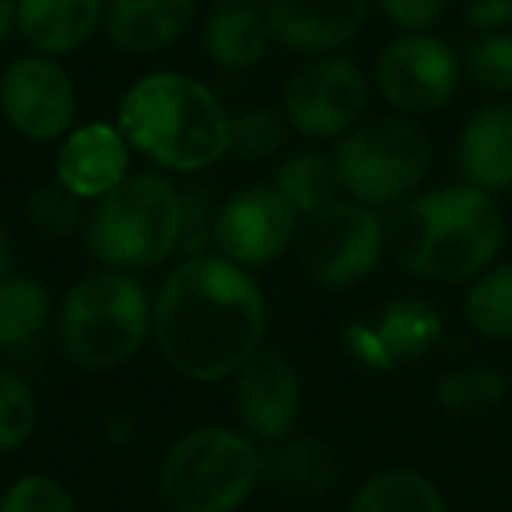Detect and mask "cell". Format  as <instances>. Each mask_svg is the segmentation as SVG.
<instances>
[{
    "label": "cell",
    "mask_w": 512,
    "mask_h": 512,
    "mask_svg": "<svg viewBox=\"0 0 512 512\" xmlns=\"http://www.w3.org/2000/svg\"><path fill=\"white\" fill-rule=\"evenodd\" d=\"M88 253L99 267L144 274L169 264L183 242V186L169 172H137L95 200L85 221Z\"/></svg>",
    "instance_id": "cell-5"
},
{
    "label": "cell",
    "mask_w": 512,
    "mask_h": 512,
    "mask_svg": "<svg viewBox=\"0 0 512 512\" xmlns=\"http://www.w3.org/2000/svg\"><path fill=\"white\" fill-rule=\"evenodd\" d=\"M214 221H218V200H214L211 186H183V242H179V253H211Z\"/></svg>",
    "instance_id": "cell-31"
},
{
    "label": "cell",
    "mask_w": 512,
    "mask_h": 512,
    "mask_svg": "<svg viewBox=\"0 0 512 512\" xmlns=\"http://www.w3.org/2000/svg\"><path fill=\"white\" fill-rule=\"evenodd\" d=\"M151 316L155 295H148L137 274L95 267L81 274L60 302V351L85 372H113L148 344Z\"/></svg>",
    "instance_id": "cell-4"
},
{
    "label": "cell",
    "mask_w": 512,
    "mask_h": 512,
    "mask_svg": "<svg viewBox=\"0 0 512 512\" xmlns=\"http://www.w3.org/2000/svg\"><path fill=\"white\" fill-rule=\"evenodd\" d=\"M369 109V78L348 57H309L285 81L281 113L295 134L309 141H337L358 127Z\"/></svg>",
    "instance_id": "cell-9"
},
{
    "label": "cell",
    "mask_w": 512,
    "mask_h": 512,
    "mask_svg": "<svg viewBox=\"0 0 512 512\" xmlns=\"http://www.w3.org/2000/svg\"><path fill=\"white\" fill-rule=\"evenodd\" d=\"M505 221L495 197L470 183L418 190L393 207L386 253L411 278L432 285L474 281L502 253Z\"/></svg>",
    "instance_id": "cell-2"
},
{
    "label": "cell",
    "mask_w": 512,
    "mask_h": 512,
    "mask_svg": "<svg viewBox=\"0 0 512 512\" xmlns=\"http://www.w3.org/2000/svg\"><path fill=\"white\" fill-rule=\"evenodd\" d=\"M0 113L18 137L32 144L64 141L78 116V92L57 57L29 53L0 74Z\"/></svg>",
    "instance_id": "cell-11"
},
{
    "label": "cell",
    "mask_w": 512,
    "mask_h": 512,
    "mask_svg": "<svg viewBox=\"0 0 512 512\" xmlns=\"http://www.w3.org/2000/svg\"><path fill=\"white\" fill-rule=\"evenodd\" d=\"M235 418L242 432L260 446L299 432L302 379L285 351L260 348L235 372Z\"/></svg>",
    "instance_id": "cell-13"
},
{
    "label": "cell",
    "mask_w": 512,
    "mask_h": 512,
    "mask_svg": "<svg viewBox=\"0 0 512 512\" xmlns=\"http://www.w3.org/2000/svg\"><path fill=\"white\" fill-rule=\"evenodd\" d=\"M15 274V242H11L8 228L0 225V285Z\"/></svg>",
    "instance_id": "cell-36"
},
{
    "label": "cell",
    "mask_w": 512,
    "mask_h": 512,
    "mask_svg": "<svg viewBox=\"0 0 512 512\" xmlns=\"http://www.w3.org/2000/svg\"><path fill=\"white\" fill-rule=\"evenodd\" d=\"M435 144L418 116H376L351 127L334 144L344 197L365 207H397L425 186Z\"/></svg>",
    "instance_id": "cell-7"
},
{
    "label": "cell",
    "mask_w": 512,
    "mask_h": 512,
    "mask_svg": "<svg viewBox=\"0 0 512 512\" xmlns=\"http://www.w3.org/2000/svg\"><path fill=\"white\" fill-rule=\"evenodd\" d=\"M22 214L43 239H71V235L85 232V221H88L85 200L74 197L57 179L36 186V190L25 197Z\"/></svg>",
    "instance_id": "cell-27"
},
{
    "label": "cell",
    "mask_w": 512,
    "mask_h": 512,
    "mask_svg": "<svg viewBox=\"0 0 512 512\" xmlns=\"http://www.w3.org/2000/svg\"><path fill=\"white\" fill-rule=\"evenodd\" d=\"M260 481L299 498H323L341 481V460L323 439L292 432L288 439L260 446Z\"/></svg>",
    "instance_id": "cell-18"
},
{
    "label": "cell",
    "mask_w": 512,
    "mask_h": 512,
    "mask_svg": "<svg viewBox=\"0 0 512 512\" xmlns=\"http://www.w3.org/2000/svg\"><path fill=\"white\" fill-rule=\"evenodd\" d=\"M302 218L271 186H242L218 204L214 253L228 256L246 271L274 264L299 239Z\"/></svg>",
    "instance_id": "cell-12"
},
{
    "label": "cell",
    "mask_w": 512,
    "mask_h": 512,
    "mask_svg": "<svg viewBox=\"0 0 512 512\" xmlns=\"http://www.w3.org/2000/svg\"><path fill=\"white\" fill-rule=\"evenodd\" d=\"M463 64L453 46L432 32H400L376 60V88L404 116L439 113L460 88Z\"/></svg>",
    "instance_id": "cell-10"
},
{
    "label": "cell",
    "mask_w": 512,
    "mask_h": 512,
    "mask_svg": "<svg viewBox=\"0 0 512 512\" xmlns=\"http://www.w3.org/2000/svg\"><path fill=\"white\" fill-rule=\"evenodd\" d=\"M348 512H449V505L439 484L421 470L386 467L358 484Z\"/></svg>",
    "instance_id": "cell-21"
},
{
    "label": "cell",
    "mask_w": 512,
    "mask_h": 512,
    "mask_svg": "<svg viewBox=\"0 0 512 512\" xmlns=\"http://www.w3.org/2000/svg\"><path fill=\"white\" fill-rule=\"evenodd\" d=\"M463 320L488 341H512V260L491 264L467 285Z\"/></svg>",
    "instance_id": "cell-24"
},
{
    "label": "cell",
    "mask_w": 512,
    "mask_h": 512,
    "mask_svg": "<svg viewBox=\"0 0 512 512\" xmlns=\"http://www.w3.org/2000/svg\"><path fill=\"white\" fill-rule=\"evenodd\" d=\"M204 53L221 71H253L274 46L264 8H214L200 32Z\"/></svg>",
    "instance_id": "cell-19"
},
{
    "label": "cell",
    "mask_w": 512,
    "mask_h": 512,
    "mask_svg": "<svg viewBox=\"0 0 512 512\" xmlns=\"http://www.w3.org/2000/svg\"><path fill=\"white\" fill-rule=\"evenodd\" d=\"M467 25L484 36V32H509L512 29V0H470L463 11Z\"/></svg>",
    "instance_id": "cell-34"
},
{
    "label": "cell",
    "mask_w": 512,
    "mask_h": 512,
    "mask_svg": "<svg viewBox=\"0 0 512 512\" xmlns=\"http://www.w3.org/2000/svg\"><path fill=\"white\" fill-rule=\"evenodd\" d=\"M0 512H81L78 498L50 474H25L0 495Z\"/></svg>",
    "instance_id": "cell-30"
},
{
    "label": "cell",
    "mask_w": 512,
    "mask_h": 512,
    "mask_svg": "<svg viewBox=\"0 0 512 512\" xmlns=\"http://www.w3.org/2000/svg\"><path fill=\"white\" fill-rule=\"evenodd\" d=\"M228 120L214 88L183 71L144 74L116 109L130 148L169 176H197L228 158Z\"/></svg>",
    "instance_id": "cell-3"
},
{
    "label": "cell",
    "mask_w": 512,
    "mask_h": 512,
    "mask_svg": "<svg viewBox=\"0 0 512 512\" xmlns=\"http://www.w3.org/2000/svg\"><path fill=\"white\" fill-rule=\"evenodd\" d=\"M211 8H264L267 0H207Z\"/></svg>",
    "instance_id": "cell-38"
},
{
    "label": "cell",
    "mask_w": 512,
    "mask_h": 512,
    "mask_svg": "<svg viewBox=\"0 0 512 512\" xmlns=\"http://www.w3.org/2000/svg\"><path fill=\"white\" fill-rule=\"evenodd\" d=\"M299 267L323 292H348L369 281L386 256V221L376 207L351 197H337L302 218L299 225Z\"/></svg>",
    "instance_id": "cell-8"
},
{
    "label": "cell",
    "mask_w": 512,
    "mask_h": 512,
    "mask_svg": "<svg viewBox=\"0 0 512 512\" xmlns=\"http://www.w3.org/2000/svg\"><path fill=\"white\" fill-rule=\"evenodd\" d=\"M390 25L400 32H428L442 15L449 0H372Z\"/></svg>",
    "instance_id": "cell-32"
},
{
    "label": "cell",
    "mask_w": 512,
    "mask_h": 512,
    "mask_svg": "<svg viewBox=\"0 0 512 512\" xmlns=\"http://www.w3.org/2000/svg\"><path fill=\"white\" fill-rule=\"evenodd\" d=\"M456 165L463 183L491 197L512 190V102H488L467 116L456 137Z\"/></svg>",
    "instance_id": "cell-16"
},
{
    "label": "cell",
    "mask_w": 512,
    "mask_h": 512,
    "mask_svg": "<svg viewBox=\"0 0 512 512\" xmlns=\"http://www.w3.org/2000/svg\"><path fill=\"white\" fill-rule=\"evenodd\" d=\"M18 22V0H0V46L8 43V36L15 32Z\"/></svg>",
    "instance_id": "cell-37"
},
{
    "label": "cell",
    "mask_w": 512,
    "mask_h": 512,
    "mask_svg": "<svg viewBox=\"0 0 512 512\" xmlns=\"http://www.w3.org/2000/svg\"><path fill=\"white\" fill-rule=\"evenodd\" d=\"M463 74L488 95H512V32H484L463 53Z\"/></svg>",
    "instance_id": "cell-29"
},
{
    "label": "cell",
    "mask_w": 512,
    "mask_h": 512,
    "mask_svg": "<svg viewBox=\"0 0 512 512\" xmlns=\"http://www.w3.org/2000/svg\"><path fill=\"white\" fill-rule=\"evenodd\" d=\"M109 0H18L15 32L32 53L71 57L106 22Z\"/></svg>",
    "instance_id": "cell-17"
},
{
    "label": "cell",
    "mask_w": 512,
    "mask_h": 512,
    "mask_svg": "<svg viewBox=\"0 0 512 512\" xmlns=\"http://www.w3.org/2000/svg\"><path fill=\"white\" fill-rule=\"evenodd\" d=\"M288 130L292 127L278 109H242L228 120V155L239 158V162H267L285 148Z\"/></svg>",
    "instance_id": "cell-26"
},
{
    "label": "cell",
    "mask_w": 512,
    "mask_h": 512,
    "mask_svg": "<svg viewBox=\"0 0 512 512\" xmlns=\"http://www.w3.org/2000/svg\"><path fill=\"white\" fill-rule=\"evenodd\" d=\"M379 337H383L386 351H390L393 362H414V358H425L435 344L442 341L446 327H442V316L432 302L425 299H393L372 316Z\"/></svg>",
    "instance_id": "cell-22"
},
{
    "label": "cell",
    "mask_w": 512,
    "mask_h": 512,
    "mask_svg": "<svg viewBox=\"0 0 512 512\" xmlns=\"http://www.w3.org/2000/svg\"><path fill=\"white\" fill-rule=\"evenodd\" d=\"M432 397L446 414H484L502 407V400L509 397V383L498 369L467 365V369H453L439 376Z\"/></svg>",
    "instance_id": "cell-25"
},
{
    "label": "cell",
    "mask_w": 512,
    "mask_h": 512,
    "mask_svg": "<svg viewBox=\"0 0 512 512\" xmlns=\"http://www.w3.org/2000/svg\"><path fill=\"white\" fill-rule=\"evenodd\" d=\"M344 348H348V355L355 358L358 365H365V369H393V358L390 351H386L383 337H379L376 323L372 320H355L348 330H344Z\"/></svg>",
    "instance_id": "cell-33"
},
{
    "label": "cell",
    "mask_w": 512,
    "mask_h": 512,
    "mask_svg": "<svg viewBox=\"0 0 512 512\" xmlns=\"http://www.w3.org/2000/svg\"><path fill=\"white\" fill-rule=\"evenodd\" d=\"M39 428V400L29 379L15 369H0V453L29 446Z\"/></svg>",
    "instance_id": "cell-28"
},
{
    "label": "cell",
    "mask_w": 512,
    "mask_h": 512,
    "mask_svg": "<svg viewBox=\"0 0 512 512\" xmlns=\"http://www.w3.org/2000/svg\"><path fill=\"white\" fill-rule=\"evenodd\" d=\"M53 327V295L32 274H11L0 285V351L29 355Z\"/></svg>",
    "instance_id": "cell-20"
},
{
    "label": "cell",
    "mask_w": 512,
    "mask_h": 512,
    "mask_svg": "<svg viewBox=\"0 0 512 512\" xmlns=\"http://www.w3.org/2000/svg\"><path fill=\"white\" fill-rule=\"evenodd\" d=\"M267 302L253 271L221 253L183 256L155 292L151 337L176 376L211 386L264 348Z\"/></svg>",
    "instance_id": "cell-1"
},
{
    "label": "cell",
    "mask_w": 512,
    "mask_h": 512,
    "mask_svg": "<svg viewBox=\"0 0 512 512\" xmlns=\"http://www.w3.org/2000/svg\"><path fill=\"white\" fill-rule=\"evenodd\" d=\"M274 190L295 207L299 218H309L320 207L344 197L334 155H323V151H295V155H288L274 172Z\"/></svg>",
    "instance_id": "cell-23"
},
{
    "label": "cell",
    "mask_w": 512,
    "mask_h": 512,
    "mask_svg": "<svg viewBox=\"0 0 512 512\" xmlns=\"http://www.w3.org/2000/svg\"><path fill=\"white\" fill-rule=\"evenodd\" d=\"M260 442L242 428L197 425L158 463V495L172 512H239L260 481Z\"/></svg>",
    "instance_id": "cell-6"
},
{
    "label": "cell",
    "mask_w": 512,
    "mask_h": 512,
    "mask_svg": "<svg viewBox=\"0 0 512 512\" xmlns=\"http://www.w3.org/2000/svg\"><path fill=\"white\" fill-rule=\"evenodd\" d=\"M372 0H267L264 15L278 46L323 57L348 46L365 29Z\"/></svg>",
    "instance_id": "cell-14"
},
{
    "label": "cell",
    "mask_w": 512,
    "mask_h": 512,
    "mask_svg": "<svg viewBox=\"0 0 512 512\" xmlns=\"http://www.w3.org/2000/svg\"><path fill=\"white\" fill-rule=\"evenodd\" d=\"M130 151L134 148L116 123H81L60 141L53 179L85 204H95L130 176Z\"/></svg>",
    "instance_id": "cell-15"
},
{
    "label": "cell",
    "mask_w": 512,
    "mask_h": 512,
    "mask_svg": "<svg viewBox=\"0 0 512 512\" xmlns=\"http://www.w3.org/2000/svg\"><path fill=\"white\" fill-rule=\"evenodd\" d=\"M127 4H141V8L162 15L169 25H176L179 32H186L197 18V0H127Z\"/></svg>",
    "instance_id": "cell-35"
}]
</instances>
